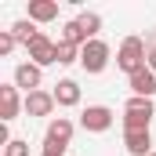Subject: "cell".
<instances>
[{"label": "cell", "instance_id": "cell-21", "mask_svg": "<svg viewBox=\"0 0 156 156\" xmlns=\"http://www.w3.org/2000/svg\"><path fill=\"white\" fill-rule=\"evenodd\" d=\"M149 69L156 73V44H149Z\"/></svg>", "mask_w": 156, "mask_h": 156}, {"label": "cell", "instance_id": "cell-20", "mask_svg": "<svg viewBox=\"0 0 156 156\" xmlns=\"http://www.w3.org/2000/svg\"><path fill=\"white\" fill-rule=\"evenodd\" d=\"M18 47V40L11 37V29H0V55H11Z\"/></svg>", "mask_w": 156, "mask_h": 156}, {"label": "cell", "instance_id": "cell-1", "mask_svg": "<svg viewBox=\"0 0 156 156\" xmlns=\"http://www.w3.org/2000/svg\"><path fill=\"white\" fill-rule=\"evenodd\" d=\"M149 66V47H145V40L142 37H123L116 51V69H123L127 76H134V73H142Z\"/></svg>", "mask_w": 156, "mask_h": 156}, {"label": "cell", "instance_id": "cell-6", "mask_svg": "<svg viewBox=\"0 0 156 156\" xmlns=\"http://www.w3.org/2000/svg\"><path fill=\"white\" fill-rule=\"evenodd\" d=\"M22 109H26V98H18V87L15 83H0V120L11 123Z\"/></svg>", "mask_w": 156, "mask_h": 156}, {"label": "cell", "instance_id": "cell-5", "mask_svg": "<svg viewBox=\"0 0 156 156\" xmlns=\"http://www.w3.org/2000/svg\"><path fill=\"white\" fill-rule=\"evenodd\" d=\"M26 55H29V62L40 66V69H44V66H55V62H58V58H55V55H58V40H51V37L40 33V37L26 47Z\"/></svg>", "mask_w": 156, "mask_h": 156}, {"label": "cell", "instance_id": "cell-19", "mask_svg": "<svg viewBox=\"0 0 156 156\" xmlns=\"http://www.w3.org/2000/svg\"><path fill=\"white\" fill-rule=\"evenodd\" d=\"M4 156H29V142H22V138H11V142L4 145Z\"/></svg>", "mask_w": 156, "mask_h": 156}, {"label": "cell", "instance_id": "cell-17", "mask_svg": "<svg viewBox=\"0 0 156 156\" xmlns=\"http://www.w3.org/2000/svg\"><path fill=\"white\" fill-rule=\"evenodd\" d=\"M149 123H153V116H145V113H123V131H149Z\"/></svg>", "mask_w": 156, "mask_h": 156}, {"label": "cell", "instance_id": "cell-7", "mask_svg": "<svg viewBox=\"0 0 156 156\" xmlns=\"http://www.w3.org/2000/svg\"><path fill=\"white\" fill-rule=\"evenodd\" d=\"M40 83H44V69L40 66H33V62L15 66V87H22L26 94H33V91H40Z\"/></svg>", "mask_w": 156, "mask_h": 156}, {"label": "cell", "instance_id": "cell-9", "mask_svg": "<svg viewBox=\"0 0 156 156\" xmlns=\"http://www.w3.org/2000/svg\"><path fill=\"white\" fill-rule=\"evenodd\" d=\"M123 149H127L131 156H149V153H156L149 131H123Z\"/></svg>", "mask_w": 156, "mask_h": 156}, {"label": "cell", "instance_id": "cell-15", "mask_svg": "<svg viewBox=\"0 0 156 156\" xmlns=\"http://www.w3.org/2000/svg\"><path fill=\"white\" fill-rule=\"evenodd\" d=\"M80 29L87 33V40H98V29H102V15H94V11H80L76 15Z\"/></svg>", "mask_w": 156, "mask_h": 156}, {"label": "cell", "instance_id": "cell-18", "mask_svg": "<svg viewBox=\"0 0 156 156\" xmlns=\"http://www.w3.org/2000/svg\"><path fill=\"white\" fill-rule=\"evenodd\" d=\"M58 66H73V62H80V47H73V44H58Z\"/></svg>", "mask_w": 156, "mask_h": 156}, {"label": "cell", "instance_id": "cell-23", "mask_svg": "<svg viewBox=\"0 0 156 156\" xmlns=\"http://www.w3.org/2000/svg\"><path fill=\"white\" fill-rule=\"evenodd\" d=\"M149 156H156V153H149Z\"/></svg>", "mask_w": 156, "mask_h": 156}, {"label": "cell", "instance_id": "cell-13", "mask_svg": "<svg viewBox=\"0 0 156 156\" xmlns=\"http://www.w3.org/2000/svg\"><path fill=\"white\" fill-rule=\"evenodd\" d=\"M58 44H73V47H83V44H91V40H87V33L80 29V22L73 18V22H66V26H62V33H58Z\"/></svg>", "mask_w": 156, "mask_h": 156}, {"label": "cell", "instance_id": "cell-22", "mask_svg": "<svg viewBox=\"0 0 156 156\" xmlns=\"http://www.w3.org/2000/svg\"><path fill=\"white\" fill-rule=\"evenodd\" d=\"M40 156H62V153H40Z\"/></svg>", "mask_w": 156, "mask_h": 156}, {"label": "cell", "instance_id": "cell-12", "mask_svg": "<svg viewBox=\"0 0 156 156\" xmlns=\"http://www.w3.org/2000/svg\"><path fill=\"white\" fill-rule=\"evenodd\" d=\"M58 18V4L55 0H29V22H55Z\"/></svg>", "mask_w": 156, "mask_h": 156}, {"label": "cell", "instance_id": "cell-4", "mask_svg": "<svg viewBox=\"0 0 156 156\" xmlns=\"http://www.w3.org/2000/svg\"><path fill=\"white\" fill-rule=\"evenodd\" d=\"M113 120H116V113H113L109 105H87V109L80 113V127H83L87 134H105V131L113 127Z\"/></svg>", "mask_w": 156, "mask_h": 156}, {"label": "cell", "instance_id": "cell-3", "mask_svg": "<svg viewBox=\"0 0 156 156\" xmlns=\"http://www.w3.org/2000/svg\"><path fill=\"white\" fill-rule=\"evenodd\" d=\"M80 66H83V73L98 76V73L109 66V44H105V40H91V44H83V47H80Z\"/></svg>", "mask_w": 156, "mask_h": 156}, {"label": "cell", "instance_id": "cell-10", "mask_svg": "<svg viewBox=\"0 0 156 156\" xmlns=\"http://www.w3.org/2000/svg\"><path fill=\"white\" fill-rule=\"evenodd\" d=\"M51 94H55V102H58L62 109H73V105H80V83H76V80H69V76L58 80Z\"/></svg>", "mask_w": 156, "mask_h": 156}, {"label": "cell", "instance_id": "cell-16", "mask_svg": "<svg viewBox=\"0 0 156 156\" xmlns=\"http://www.w3.org/2000/svg\"><path fill=\"white\" fill-rule=\"evenodd\" d=\"M123 113H145V116H156V105H153V98H138V94H131V98L123 102Z\"/></svg>", "mask_w": 156, "mask_h": 156}, {"label": "cell", "instance_id": "cell-2", "mask_svg": "<svg viewBox=\"0 0 156 156\" xmlns=\"http://www.w3.org/2000/svg\"><path fill=\"white\" fill-rule=\"evenodd\" d=\"M73 120L69 116H51V123H47V134H44V153H62L66 156V149H69V142H73Z\"/></svg>", "mask_w": 156, "mask_h": 156}, {"label": "cell", "instance_id": "cell-14", "mask_svg": "<svg viewBox=\"0 0 156 156\" xmlns=\"http://www.w3.org/2000/svg\"><path fill=\"white\" fill-rule=\"evenodd\" d=\"M11 37L18 40L22 47H29V44H33V40L40 37V29H37V26H33V22H29V18H18V22L11 26Z\"/></svg>", "mask_w": 156, "mask_h": 156}, {"label": "cell", "instance_id": "cell-8", "mask_svg": "<svg viewBox=\"0 0 156 156\" xmlns=\"http://www.w3.org/2000/svg\"><path fill=\"white\" fill-rule=\"evenodd\" d=\"M55 105H58V102H55V94H51V91H44V87L33 91V94H26V113H29V116H51V113H55Z\"/></svg>", "mask_w": 156, "mask_h": 156}, {"label": "cell", "instance_id": "cell-11", "mask_svg": "<svg viewBox=\"0 0 156 156\" xmlns=\"http://www.w3.org/2000/svg\"><path fill=\"white\" fill-rule=\"evenodd\" d=\"M127 83H131V94H138V98H153L156 94V73L145 66L142 73H134V76H127Z\"/></svg>", "mask_w": 156, "mask_h": 156}]
</instances>
